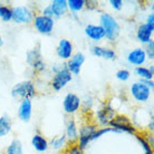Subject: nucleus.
<instances>
[{"label": "nucleus", "instance_id": "nucleus-25", "mask_svg": "<svg viewBox=\"0 0 154 154\" xmlns=\"http://www.w3.org/2000/svg\"><path fill=\"white\" fill-rule=\"evenodd\" d=\"M66 144H67L66 136L64 134H62V135H58V136H56V137H54V139L51 140L49 143V146L53 147L55 151H60L66 146Z\"/></svg>", "mask_w": 154, "mask_h": 154}, {"label": "nucleus", "instance_id": "nucleus-21", "mask_svg": "<svg viewBox=\"0 0 154 154\" xmlns=\"http://www.w3.org/2000/svg\"><path fill=\"white\" fill-rule=\"evenodd\" d=\"M152 36H153V30H151L145 23L139 25L136 29V38L141 44L146 45L150 40H152Z\"/></svg>", "mask_w": 154, "mask_h": 154}, {"label": "nucleus", "instance_id": "nucleus-38", "mask_svg": "<svg viewBox=\"0 0 154 154\" xmlns=\"http://www.w3.org/2000/svg\"><path fill=\"white\" fill-rule=\"evenodd\" d=\"M2 46H4V38L0 36V48H1Z\"/></svg>", "mask_w": 154, "mask_h": 154}, {"label": "nucleus", "instance_id": "nucleus-3", "mask_svg": "<svg viewBox=\"0 0 154 154\" xmlns=\"http://www.w3.org/2000/svg\"><path fill=\"white\" fill-rule=\"evenodd\" d=\"M72 81H73V75L67 69L66 65H60L59 68L54 73V76L50 82V86L55 92H60Z\"/></svg>", "mask_w": 154, "mask_h": 154}, {"label": "nucleus", "instance_id": "nucleus-35", "mask_svg": "<svg viewBox=\"0 0 154 154\" xmlns=\"http://www.w3.org/2000/svg\"><path fill=\"white\" fill-rule=\"evenodd\" d=\"M98 6V1H95V0H85V7H87L88 9H94Z\"/></svg>", "mask_w": 154, "mask_h": 154}, {"label": "nucleus", "instance_id": "nucleus-32", "mask_svg": "<svg viewBox=\"0 0 154 154\" xmlns=\"http://www.w3.org/2000/svg\"><path fill=\"white\" fill-rule=\"evenodd\" d=\"M144 51H145V55H146L147 59H151L153 60L154 59V40H150L145 45V48H144Z\"/></svg>", "mask_w": 154, "mask_h": 154}, {"label": "nucleus", "instance_id": "nucleus-1", "mask_svg": "<svg viewBox=\"0 0 154 154\" xmlns=\"http://www.w3.org/2000/svg\"><path fill=\"white\" fill-rule=\"evenodd\" d=\"M100 26L105 32V38L114 42L121 35V25L115 17L108 12H102L100 16Z\"/></svg>", "mask_w": 154, "mask_h": 154}, {"label": "nucleus", "instance_id": "nucleus-14", "mask_svg": "<svg viewBox=\"0 0 154 154\" xmlns=\"http://www.w3.org/2000/svg\"><path fill=\"white\" fill-rule=\"evenodd\" d=\"M56 54L62 60H68L74 55V46L73 42L68 39H60L58 42L57 48H56Z\"/></svg>", "mask_w": 154, "mask_h": 154}, {"label": "nucleus", "instance_id": "nucleus-28", "mask_svg": "<svg viewBox=\"0 0 154 154\" xmlns=\"http://www.w3.org/2000/svg\"><path fill=\"white\" fill-rule=\"evenodd\" d=\"M93 105H94V98L92 97V95H86L84 97V100H82L81 108L83 109V112H89L92 109Z\"/></svg>", "mask_w": 154, "mask_h": 154}, {"label": "nucleus", "instance_id": "nucleus-10", "mask_svg": "<svg viewBox=\"0 0 154 154\" xmlns=\"http://www.w3.org/2000/svg\"><path fill=\"white\" fill-rule=\"evenodd\" d=\"M82 98L75 93H67L63 100V109L67 115H74L81 109Z\"/></svg>", "mask_w": 154, "mask_h": 154}, {"label": "nucleus", "instance_id": "nucleus-30", "mask_svg": "<svg viewBox=\"0 0 154 154\" xmlns=\"http://www.w3.org/2000/svg\"><path fill=\"white\" fill-rule=\"evenodd\" d=\"M116 78L121 82H127L131 77V72L126 68H122V69H119L115 74Z\"/></svg>", "mask_w": 154, "mask_h": 154}, {"label": "nucleus", "instance_id": "nucleus-17", "mask_svg": "<svg viewBox=\"0 0 154 154\" xmlns=\"http://www.w3.org/2000/svg\"><path fill=\"white\" fill-rule=\"evenodd\" d=\"M17 114H18L19 119H21L25 123H28L31 119V115H32V103H31V100H20Z\"/></svg>", "mask_w": 154, "mask_h": 154}, {"label": "nucleus", "instance_id": "nucleus-27", "mask_svg": "<svg viewBox=\"0 0 154 154\" xmlns=\"http://www.w3.org/2000/svg\"><path fill=\"white\" fill-rule=\"evenodd\" d=\"M6 154H23V144L19 140H12L6 149Z\"/></svg>", "mask_w": 154, "mask_h": 154}, {"label": "nucleus", "instance_id": "nucleus-22", "mask_svg": "<svg viewBox=\"0 0 154 154\" xmlns=\"http://www.w3.org/2000/svg\"><path fill=\"white\" fill-rule=\"evenodd\" d=\"M134 74L140 78V81H146V79H153L154 67L151 65L150 67L145 66H139L134 68Z\"/></svg>", "mask_w": 154, "mask_h": 154}, {"label": "nucleus", "instance_id": "nucleus-24", "mask_svg": "<svg viewBox=\"0 0 154 154\" xmlns=\"http://www.w3.org/2000/svg\"><path fill=\"white\" fill-rule=\"evenodd\" d=\"M67 7L75 16L85 8V0H67Z\"/></svg>", "mask_w": 154, "mask_h": 154}, {"label": "nucleus", "instance_id": "nucleus-34", "mask_svg": "<svg viewBox=\"0 0 154 154\" xmlns=\"http://www.w3.org/2000/svg\"><path fill=\"white\" fill-rule=\"evenodd\" d=\"M145 25H146L147 27L150 28L151 30L154 31V14L153 12H150L146 17V20H145Z\"/></svg>", "mask_w": 154, "mask_h": 154}, {"label": "nucleus", "instance_id": "nucleus-26", "mask_svg": "<svg viewBox=\"0 0 154 154\" xmlns=\"http://www.w3.org/2000/svg\"><path fill=\"white\" fill-rule=\"evenodd\" d=\"M0 19L2 20L4 23L11 21V19H12V7L0 2Z\"/></svg>", "mask_w": 154, "mask_h": 154}, {"label": "nucleus", "instance_id": "nucleus-12", "mask_svg": "<svg viewBox=\"0 0 154 154\" xmlns=\"http://www.w3.org/2000/svg\"><path fill=\"white\" fill-rule=\"evenodd\" d=\"M85 55L83 53H75V54L72 56V57L67 60V64H66V67L67 69L69 70L72 75H75V76H78L81 74L82 67L85 63Z\"/></svg>", "mask_w": 154, "mask_h": 154}, {"label": "nucleus", "instance_id": "nucleus-20", "mask_svg": "<svg viewBox=\"0 0 154 154\" xmlns=\"http://www.w3.org/2000/svg\"><path fill=\"white\" fill-rule=\"evenodd\" d=\"M49 5L53 12H54V20L59 19L60 17L65 16L68 11L67 0H53Z\"/></svg>", "mask_w": 154, "mask_h": 154}, {"label": "nucleus", "instance_id": "nucleus-23", "mask_svg": "<svg viewBox=\"0 0 154 154\" xmlns=\"http://www.w3.org/2000/svg\"><path fill=\"white\" fill-rule=\"evenodd\" d=\"M12 131V122L10 116L2 115L0 116V137H5L10 134Z\"/></svg>", "mask_w": 154, "mask_h": 154}, {"label": "nucleus", "instance_id": "nucleus-16", "mask_svg": "<svg viewBox=\"0 0 154 154\" xmlns=\"http://www.w3.org/2000/svg\"><path fill=\"white\" fill-rule=\"evenodd\" d=\"M91 53L95 57L103 58V59H106V60H114V59H116L115 50L109 48V47L100 46V45H94L91 48Z\"/></svg>", "mask_w": 154, "mask_h": 154}, {"label": "nucleus", "instance_id": "nucleus-19", "mask_svg": "<svg viewBox=\"0 0 154 154\" xmlns=\"http://www.w3.org/2000/svg\"><path fill=\"white\" fill-rule=\"evenodd\" d=\"M31 146L39 153H44V152H47L49 149V142L42 134L36 133L31 137Z\"/></svg>", "mask_w": 154, "mask_h": 154}, {"label": "nucleus", "instance_id": "nucleus-31", "mask_svg": "<svg viewBox=\"0 0 154 154\" xmlns=\"http://www.w3.org/2000/svg\"><path fill=\"white\" fill-rule=\"evenodd\" d=\"M64 154H84V151L77 145V143L69 144L64 151Z\"/></svg>", "mask_w": 154, "mask_h": 154}, {"label": "nucleus", "instance_id": "nucleus-37", "mask_svg": "<svg viewBox=\"0 0 154 154\" xmlns=\"http://www.w3.org/2000/svg\"><path fill=\"white\" fill-rule=\"evenodd\" d=\"M149 131L152 133L153 132V130H154V121H153V119H151V121H150V123H149Z\"/></svg>", "mask_w": 154, "mask_h": 154}, {"label": "nucleus", "instance_id": "nucleus-4", "mask_svg": "<svg viewBox=\"0 0 154 154\" xmlns=\"http://www.w3.org/2000/svg\"><path fill=\"white\" fill-rule=\"evenodd\" d=\"M26 62L35 73H42L46 68V64L42 58L40 46L37 45L26 53Z\"/></svg>", "mask_w": 154, "mask_h": 154}, {"label": "nucleus", "instance_id": "nucleus-13", "mask_svg": "<svg viewBox=\"0 0 154 154\" xmlns=\"http://www.w3.org/2000/svg\"><path fill=\"white\" fill-rule=\"evenodd\" d=\"M126 60L130 65L135 66V67L143 66L147 60L144 48H134L130 50L128 54L126 55Z\"/></svg>", "mask_w": 154, "mask_h": 154}, {"label": "nucleus", "instance_id": "nucleus-6", "mask_svg": "<svg viewBox=\"0 0 154 154\" xmlns=\"http://www.w3.org/2000/svg\"><path fill=\"white\" fill-rule=\"evenodd\" d=\"M109 127H112L114 130L119 132H126L130 134H136V128L132 124L130 117H127L126 115L123 114H116L113 119L109 122Z\"/></svg>", "mask_w": 154, "mask_h": 154}, {"label": "nucleus", "instance_id": "nucleus-29", "mask_svg": "<svg viewBox=\"0 0 154 154\" xmlns=\"http://www.w3.org/2000/svg\"><path fill=\"white\" fill-rule=\"evenodd\" d=\"M135 135H136V139L140 142V144L142 145V149L144 150V154H153V147L147 143L145 137L143 135H139V134H135Z\"/></svg>", "mask_w": 154, "mask_h": 154}, {"label": "nucleus", "instance_id": "nucleus-7", "mask_svg": "<svg viewBox=\"0 0 154 154\" xmlns=\"http://www.w3.org/2000/svg\"><path fill=\"white\" fill-rule=\"evenodd\" d=\"M97 130V125L94 123H86L81 128H78V140H77V145L84 151L88 144L92 142V136L94 132Z\"/></svg>", "mask_w": 154, "mask_h": 154}, {"label": "nucleus", "instance_id": "nucleus-2", "mask_svg": "<svg viewBox=\"0 0 154 154\" xmlns=\"http://www.w3.org/2000/svg\"><path fill=\"white\" fill-rule=\"evenodd\" d=\"M37 94V89L32 81H23L12 86L11 96L16 100H32Z\"/></svg>", "mask_w": 154, "mask_h": 154}, {"label": "nucleus", "instance_id": "nucleus-11", "mask_svg": "<svg viewBox=\"0 0 154 154\" xmlns=\"http://www.w3.org/2000/svg\"><path fill=\"white\" fill-rule=\"evenodd\" d=\"M151 91L149 87H146L141 82H135L130 87V93L132 97L139 103H146L151 97Z\"/></svg>", "mask_w": 154, "mask_h": 154}, {"label": "nucleus", "instance_id": "nucleus-15", "mask_svg": "<svg viewBox=\"0 0 154 154\" xmlns=\"http://www.w3.org/2000/svg\"><path fill=\"white\" fill-rule=\"evenodd\" d=\"M84 32L85 35L87 36L92 42H100L105 38V32L100 25L88 23V25L85 26Z\"/></svg>", "mask_w": 154, "mask_h": 154}, {"label": "nucleus", "instance_id": "nucleus-33", "mask_svg": "<svg viewBox=\"0 0 154 154\" xmlns=\"http://www.w3.org/2000/svg\"><path fill=\"white\" fill-rule=\"evenodd\" d=\"M108 4L115 11H121L124 6V1L123 0H109Z\"/></svg>", "mask_w": 154, "mask_h": 154}, {"label": "nucleus", "instance_id": "nucleus-9", "mask_svg": "<svg viewBox=\"0 0 154 154\" xmlns=\"http://www.w3.org/2000/svg\"><path fill=\"white\" fill-rule=\"evenodd\" d=\"M116 115L115 109L113 108L109 102H105L96 111V119L97 123L100 126L107 127L109 125V122L113 119V117Z\"/></svg>", "mask_w": 154, "mask_h": 154}, {"label": "nucleus", "instance_id": "nucleus-36", "mask_svg": "<svg viewBox=\"0 0 154 154\" xmlns=\"http://www.w3.org/2000/svg\"><path fill=\"white\" fill-rule=\"evenodd\" d=\"M139 82H141V83L145 85L146 87H149L151 91L154 88V82H153V79H146V81H139Z\"/></svg>", "mask_w": 154, "mask_h": 154}, {"label": "nucleus", "instance_id": "nucleus-18", "mask_svg": "<svg viewBox=\"0 0 154 154\" xmlns=\"http://www.w3.org/2000/svg\"><path fill=\"white\" fill-rule=\"evenodd\" d=\"M67 143L74 144L77 143L78 140V126H77L76 122L74 119H68L66 121V126H65V134Z\"/></svg>", "mask_w": 154, "mask_h": 154}, {"label": "nucleus", "instance_id": "nucleus-5", "mask_svg": "<svg viewBox=\"0 0 154 154\" xmlns=\"http://www.w3.org/2000/svg\"><path fill=\"white\" fill-rule=\"evenodd\" d=\"M34 11L28 6L12 7V21L18 25H29L34 20Z\"/></svg>", "mask_w": 154, "mask_h": 154}, {"label": "nucleus", "instance_id": "nucleus-8", "mask_svg": "<svg viewBox=\"0 0 154 154\" xmlns=\"http://www.w3.org/2000/svg\"><path fill=\"white\" fill-rule=\"evenodd\" d=\"M32 25L39 34L50 35L55 28V20L44 15H36L32 20Z\"/></svg>", "mask_w": 154, "mask_h": 154}]
</instances>
